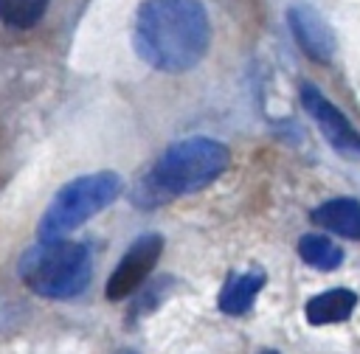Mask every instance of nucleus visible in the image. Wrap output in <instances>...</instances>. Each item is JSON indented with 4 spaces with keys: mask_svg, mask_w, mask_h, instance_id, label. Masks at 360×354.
Returning <instances> with one entry per match:
<instances>
[{
    "mask_svg": "<svg viewBox=\"0 0 360 354\" xmlns=\"http://www.w3.org/2000/svg\"><path fill=\"white\" fill-rule=\"evenodd\" d=\"M211 42L208 14L200 0H146L135 22L141 59L166 73L194 67Z\"/></svg>",
    "mask_w": 360,
    "mask_h": 354,
    "instance_id": "f257e3e1",
    "label": "nucleus"
},
{
    "mask_svg": "<svg viewBox=\"0 0 360 354\" xmlns=\"http://www.w3.org/2000/svg\"><path fill=\"white\" fill-rule=\"evenodd\" d=\"M228 169V149L211 138H186L172 143L152 171L138 183V205H160L172 197H183L211 185Z\"/></svg>",
    "mask_w": 360,
    "mask_h": 354,
    "instance_id": "f03ea898",
    "label": "nucleus"
},
{
    "mask_svg": "<svg viewBox=\"0 0 360 354\" xmlns=\"http://www.w3.org/2000/svg\"><path fill=\"white\" fill-rule=\"evenodd\" d=\"M22 281L42 298H73L87 289L93 264L82 242H39L22 256Z\"/></svg>",
    "mask_w": 360,
    "mask_h": 354,
    "instance_id": "7ed1b4c3",
    "label": "nucleus"
},
{
    "mask_svg": "<svg viewBox=\"0 0 360 354\" xmlns=\"http://www.w3.org/2000/svg\"><path fill=\"white\" fill-rule=\"evenodd\" d=\"M118 194H121V177L115 171H96L68 183L48 205L39 222V239L42 242L62 239L65 233L76 230L90 216H96L101 208L115 202Z\"/></svg>",
    "mask_w": 360,
    "mask_h": 354,
    "instance_id": "20e7f679",
    "label": "nucleus"
},
{
    "mask_svg": "<svg viewBox=\"0 0 360 354\" xmlns=\"http://www.w3.org/2000/svg\"><path fill=\"white\" fill-rule=\"evenodd\" d=\"M301 101H304V110L318 124L321 135L329 140V146L349 160H360V132L352 126V121L312 84L301 87Z\"/></svg>",
    "mask_w": 360,
    "mask_h": 354,
    "instance_id": "39448f33",
    "label": "nucleus"
},
{
    "mask_svg": "<svg viewBox=\"0 0 360 354\" xmlns=\"http://www.w3.org/2000/svg\"><path fill=\"white\" fill-rule=\"evenodd\" d=\"M160 250H163V239L158 233L138 236L129 244V250L124 253V258L115 267V273L110 275V281H107V298L110 301H124L127 295H132L143 284V278L152 273V267L158 264Z\"/></svg>",
    "mask_w": 360,
    "mask_h": 354,
    "instance_id": "423d86ee",
    "label": "nucleus"
},
{
    "mask_svg": "<svg viewBox=\"0 0 360 354\" xmlns=\"http://www.w3.org/2000/svg\"><path fill=\"white\" fill-rule=\"evenodd\" d=\"M287 22L298 39V45L315 59V62H329L335 53V34L329 22L321 17V11L309 3H292L287 8Z\"/></svg>",
    "mask_w": 360,
    "mask_h": 354,
    "instance_id": "0eeeda50",
    "label": "nucleus"
},
{
    "mask_svg": "<svg viewBox=\"0 0 360 354\" xmlns=\"http://www.w3.org/2000/svg\"><path fill=\"white\" fill-rule=\"evenodd\" d=\"M312 222L338 236L360 242V202L357 199H349V197L329 199L312 211Z\"/></svg>",
    "mask_w": 360,
    "mask_h": 354,
    "instance_id": "6e6552de",
    "label": "nucleus"
},
{
    "mask_svg": "<svg viewBox=\"0 0 360 354\" xmlns=\"http://www.w3.org/2000/svg\"><path fill=\"white\" fill-rule=\"evenodd\" d=\"M357 295L352 289H329L315 295L307 303V320L312 326H326V323H340L354 312Z\"/></svg>",
    "mask_w": 360,
    "mask_h": 354,
    "instance_id": "1a4fd4ad",
    "label": "nucleus"
},
{
    "mask_svg": "<svg viewBox=\"0 0 360 354\" xmlns=\"http://www.w3.org/2000/svg\"><path fill=\"white\" fill-rule=\"evenodd\" d=\"M264 287V273L262 270H250V273H242V275H233L222 292H219V306L222 312L228 315H242L250 309L256 292Z\"/></svg>",
    "mask_w": 360,
    "mask_h": 354,
    "instance_id": "9d476101",
    "label": "nucleus"
},
{
    "mask_svg": "<svg viewBox=\"0 0 360 354\" xmlns=\"http://www.w3.org/2000/svg\"><path fill=\"white\" fill-rule=\"evenodd\" d=\"M298 256L318 270H335L343 261V250L329 236H318V233H309L298 242Z\"/></svg>",
    "mask_w": 360,
    "mask_h": 354,
    "instance_id": "9b49d317",
    "label": "nucleus"
},
{
    "mask_svg": "<svg viewBox=\"0 0 360 354\" xmlns=\"http://www.w3.org/2000/svg\"><path fill=\"white\" fill-rule=\"evenodd\" d=\"M48 0H0V17L14 28H31L42 20Z\"/></svg>",
    "mask_w": 360,
    "mask_h": 354,
    "instance_id": "f8f14e48",
    "label": "nucleus"
},
{
    "mask_svg": "<svg viewBox=\"0 0 360 354\" xmlns=\"http://www.w3.org/2000/svg\"><path fill=\"white\" fill-rule=\"evenodd\" d=\"M262 354H276V351H262Z\"/></svg>",
    "mask_w": 360,
    "mask_h": 354,
    "instance_id": "ddd939ff",
    "label": "nucleus"
},
{
    "mask_svg": "<svg viewBox=\"0 0 360 354\" xmlns=\"http://www.w3.org/2000/svg\"><path fill=\"white\" fill-rule=\"evenodd\" d=\"M121 354H132V351H121Z\"/></svg>",
    "mask_w": 360,
    "mask_h": 354,
    "instance_id": "4468645a",
    "label": "nucleus"
}]
</instances>
